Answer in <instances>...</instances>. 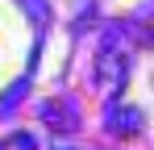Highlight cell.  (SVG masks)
Wrapping results in <instances>:
<instances>
[{
	"label": "cell",
	"instance_id": "1",
	"mask_svg": "<svg viewBox=\"0 0 154 150\" xmlns=\"http://www.w3.org/2000/svg\"><path fill=\"white\" fill-rule=\"evenodd\" d=\"M21 4L29 8V21L38 25V29H42V25L50 21V4H46V0H21Z\"/></svg>",
	"mask_w": 154,
	"mask_h": 150
}]
</instances>
